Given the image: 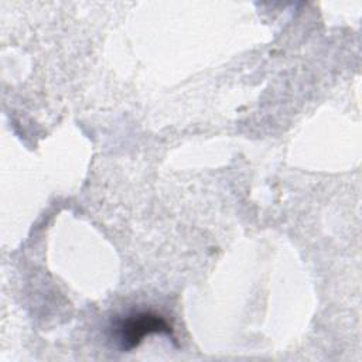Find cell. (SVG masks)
<instances>
[{"label": "cell", "mask_w": 362, "mask_h": 362, "mask_svg": "<svg viewBox=\"0 0 362 362\" xmlns=\"http://www.w3.org/2000/svg\"><path fill=\"white\" fill-rule=\"evenodd\" d=\"M171 327L164 317L151 311H139L119 320L115 325V337L123 351L137 346L150 334H171Z\"/></svg>", "instance_id": "6da1fadb"}]
</instances>
